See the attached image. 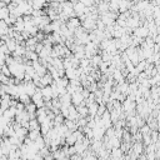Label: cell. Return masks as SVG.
Returning a JSON list of instances; mask_svg holds the SVG:
<instances>
[{"mask_svg": "<svg viewBox=\"0 0 160 160\" xmlns=\"http://www.w3.org/2000/svg\"><path fill=\"white\" fill-rule=\"evenodd\" d=\"M142 143L140 142H138L135 145H134V150H135V154H140V153H142Z\"/></svg>", "mask_w": 160, "mask_h": 160, "instance_id": "7a4b0ae2", "label": "cell"}, {"mask_svg": "<svg viewBox=\"0 0 160 160\" xmlns=\"http://www.w3.org/2000/svg\"><path fill=\"white\" fill-rule=\"evenodd\" d=\"M40 136V129L39 130H30L29 131V135H28V138H30L33 142H35V140Z\"/></svg>", "mask_w": 160, "mask_h": 160, "instance_id": "6da1fadb", "label": "cell"}]
</instances>
